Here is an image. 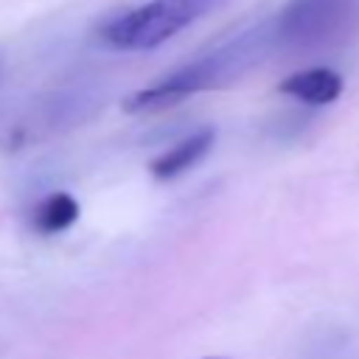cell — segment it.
<instances>
[{
  "label": "cell",
  "instance_id": "6da1fadb",
  "mask_svg": "<svg viewBox=\"0 0 359 359\" xmlns=\"http://www.w3.org/2000/svg\"><path fill=\"white\" fill-rule=\"evenodd\" d=\"M272 25H261L255 31H244L238 36H233L230 42L219 45L216 50L182 65L180 70L168 73L163 81L132 93L129 98H123V112H149V109H163L171 104H180L182 98L199 93V90H210L219 87L236 76H241L250 65H255L269 48H272Z\"/></svg>",
  "mask_w": 359,
  "mask_h": 359
},
{
  "label": "cell",
  "instance_id": "7a4b0ae2",
  "mask_svg": "<svg viewBox=\"0 0 359 359\" xmlns=\"http://www.w3.org/2000/svg\"><path fill=\"white\" fill-rule=\"evenodd\" d=\"M272 42L286 50H320L359 28V0H289L275 17Z\"/></svg>",
  "mask_w": 359,
  "mask_h": 359
},
{
  "label": "cell",
  "instance_id": "3957f363",
  "mask_svg": "<svg viewBox=\"0 0 359 359\" xmlns=\"http://www.w3.org/2000/svg\"><path fill=\"white\" fill-rule=\"evenodd\" d=\"M224 0H149L126 14H118L104 28V42L121 50H149L188 28Z\"/></svg>",
  "mask_w": 359,
  "mask_h": 359
},
{
  "label": "cell",
  "instance_id": "277c9868",
  "mask_svg": "<svg viewBox=\"0 0 359 359\" xmlns=\"http://www.w3.org/2000/svg\"><path fill=\"white\" fill-rule=\"evenodd\" d=\"M213 140H216V132H213L210 126L196 129L194 135H188V137H182L180 143H174L168 151L157 154V157L149 163V168H151V174H154L157 180L180 177L182 171H188L194 163H199V160L208 154V149L213 146Z\"/></svg>",
  "mask_w": 359,
  "mask_h": 359
},
{
  "label": "cell",
  "instance_id": "5b68a950",
  "mask_svg": "<svg viewBox=\"0 0 359 359\" xmlns=\"http://www.w3.org/2000/svg\"><path fill=\"white\" fill-rule=\"evenodd\" d=\"M280 93L306 104H331L342 93V76L328 67H309L283 79Z\"/></svg>",
  "mask_w": 359,
  "mask_h": 359
},
{
  "label": "cell",
  "instance_id": "8992f818",
  "mask_svg": "<svg viewBox=\"0 0 359 359\" xmlns=\"http://www.w3.org/2000/svg\"><path fill=\"white\" fill-rule=\"evenodd\" d=\"M79 219V202L70 194H48L31 213V224L36 233H59L65 227H70Z\"/></svg>",
  "mask_w": 359,
  "mask_h": 359
},
{
  "label": "cell",
  "instance_id": "52a82bcc",
  "mask_svg": "<svg viewBox=\"0 0 359 359\" xmlns=\"http://www.w3.org/2000/svg\"><path fill=\"white\" fill-rule=\"evenodd\" d=\"M202 359H222V356H202Z\"/></svg>",
  "mask_w": 359,
  "mask_h": 359
}]
</instances>
